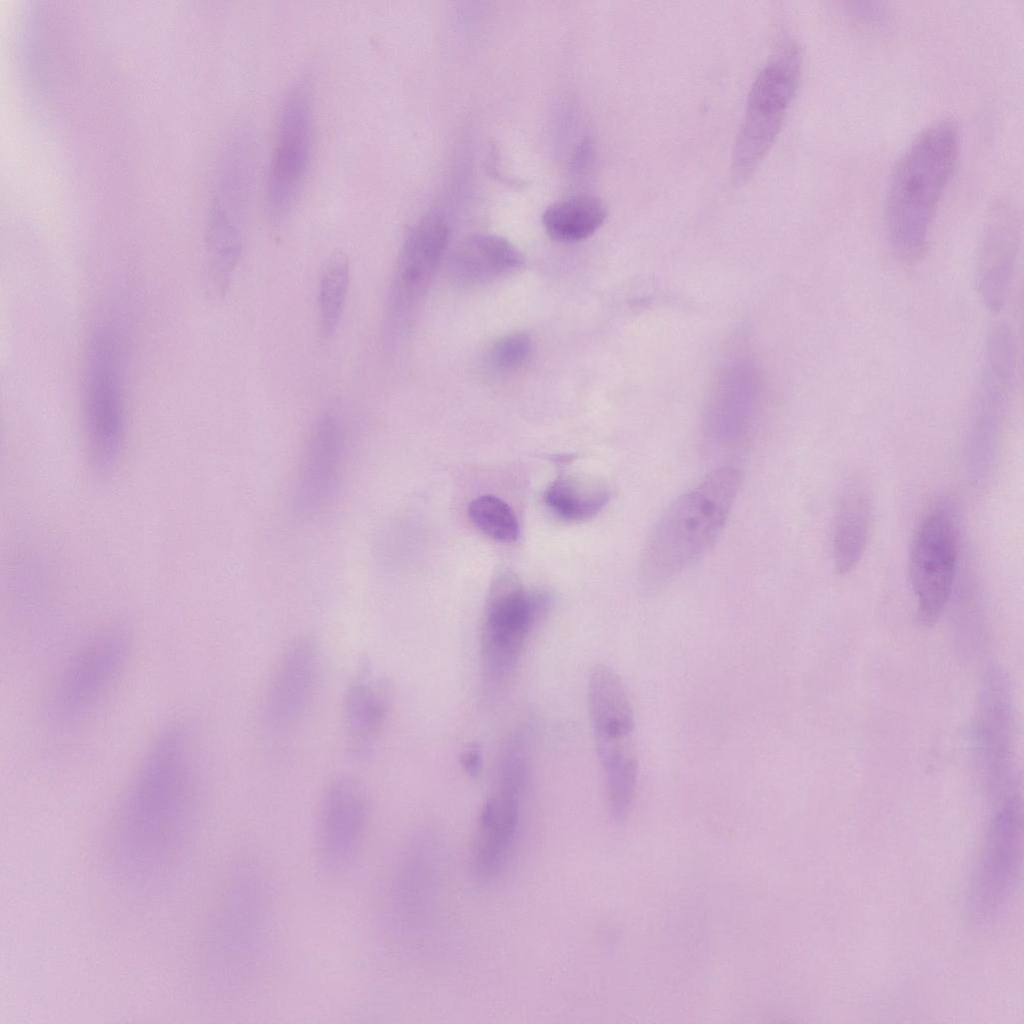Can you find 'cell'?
I'll return each instance as SVG.
<instances>
[{"instance_id":"cell-17","label":"cell","mask_w":1024,"mask_h":1024,"mask_svg":"<svg viewBox=\"0 0 1024 1024\" xmlns=\"http://www.w3.org/2000/svg\"><path fill=\"white\" fill-rule=\"evenodd\" d=\"M343 456V428L336 416L324 414L312 429L300 468L297 504L302 512L315 513L332 500Z\"/></svg>"},{"instance_id":"cell-24","label":"cell","mask_w":1024,"mask_h":1024,"mask_svg":"<svg viewBox=\"0 0 1024 1024\" xmlns=\"http://www.w3.org/2000/svg\"><path fill=\"white\" fill-rule=\"evenodd\" d=\"M870 522L868 495L859 488L845 491L837 504L833 534V561L839 575L851 572L860 561Z\"/></svg>"},{"instance_id":"cell-18","label":"cell","mask_w":1024,"mask_h":1024,"mask_svg":"<svg viewBox=\"0 0 1024 1024\" xmlns=\"http://www.w3.org/2000/svg\"><path fill=\"white\" fill-rule=\"evenodd\" d=\"M391 686L375 675L369 660L363 659L344 695L343 720L353 755L365 757L373 748L388 717Z\"/></svg>"},{"instance_id":"cell-14","label":"cell","mask_w":1024,"mask_h":1024,"mask_svg":"<svg viewBox=\"0 0 1024 1024\" xmlns=\"http://www.w3.org/2000/svg\"><path fill=\"white\" fill-rule=\"evenodd\" d=\"M313 129V91L304 78L290 89L283 104L271 158L267 206L282 218L295 203L310 163Z\"/></svg>"},{"instance_id":"cell-5","label":"cell","mask_w":1024,"mask_h":1024,"mask_svg":"<svg viewBox=\"0 0 1024 1024\" xmlns=\"http://www.w3.org/2000/svg\"><path fill=\"white\" fill-rule=\"evenodd\" d=\"M426 831H415L397 849L382 885L380 924L398 948L419 945L431 929L439 880L438 849Z\"/></svg>"},{"instance_id":"cell-11","label":"cell","mask_w":1024,"mask_h":1024,"mask_svg":"<svg viewBox=\"0 0 1024 1024\" xmlns=\"http://www.w3.org/2000/svg\"><path fill=\"white\" fill-rule=\"evenodd\" d=\"M958 516L949 499L937 502L921 520L909 551L910 583L917 617L932 625L947 605L958 561Z\"/></svg>"},{"instance_id":"cell-6","label":"cell","mask_w":1024,"mask_h":1024,"mask_svg":"<svg viewBox=\"0 0 1024 1024\" xmlns=\"http://www.w3.org/2000/svg\"><path fill=\"white\" fill-rule=\"evenodd\" d=\"M122 337L107 323L96 327L87 348L84 411L89 454L100 472L117 463L125 439V378Z\"/></svg>"},{"instance_id":"cell-26","label":"cell","mask_w":1024,"mask_h":1024,"mask_svg":"<svg viewBox=\"0 0 1024 1024\" xmlns=\"http://www.w3.org/2000/svg\"><path fill=\"white\" fill-rule=\"evenodd\" d=\"M242 251L241 235L228 211L213 206L207 233L209 278L217 294L227 288Z\"/></svg>"},{"instance_id":"cell-16","label":"cell","mask_w":1024,"mask_h":1024,"mask_svg":"<svg viewBox=\"0 0 1024 1024\" xmlns=\"http://www.w3.org/2000/svg\"><path fill=\"white\" fill-rule=\"evenodd\" d=\"M319 649L310 636H298L283 648L273 669L266 697L270 719L280 726L296 723L314 696Z\"/></svg>"},{"instance_id":"cell-4","label":"cell","mask_w":1024,"mask_h":1024,"mask_svg":"<svg viewBox=\"0 0 1024 1024\" xmlns=\"http://www.w3.org/2000/svg\"><path fill=\"white\" fill-rule=\"evenodd\" d=\"M587 704L607 808L614 821L622 822L631 810L637 785L635 721L624 684L607 664L591 669Z\"/></svg>"},{"instance_id":"cell-27","label":"cell","mask_w":1024,"mask_h":1024,"mask_svg":"<svg viewBox=\"0 0 1024 1024\" xmlns=\"http://www.w3.org/2000/svg\"><path fill=\"white\" fill-rule=\"evenodd\" d=\"M546 505L560 518L582 522L597 515L608 503L609 492L571 477H560L544 492Z\"/></svg>"},{"instance_id":"cell-25","label":"cell","mask_w":1024,"mask_h":1024,"mask_svg":"<svg viewBox=\"0 0 1024 1024\" xmlns=\"http://www.w3.org/2000/svg\"><path fill=\"white\" fill-rule=\"evenodd\" d=\"M607 206L595 195L582 194L550 204L542 215L548 235L558 242L573 243L591 236L605 221Z\"/></svg>"},{"instance_id":"cell-10","label":"cell","mask_w":1024,"mask_h":1024,"mask_svg":"<svg viewBox=\"0 0 1024 1024\" xmlns=\"http://www.w3.org/2000/svg\"><path fill=\"white\" fill-rule=\"evenodd\" d=\"M801 63L798 45L790 43L770 56L758 71L732 150L733 183L747 180L777 137L798 87Z\"/></svg>"},{"instance_id":"cell-13","label":"cell","mask_w":1024,"mask_h":1024,"mask_svg":"<svg viewBox=\"0 0 1024 1024\" xmlns=\"http://www.w3.org/2000/svg\"><path fill=\"white\" fill-rule=\"evenodd\" d=\"M449 238L444 217L426 213L407 235L397 258L387 296L385 342L395 345L423 299Z\"/></svg>"},{"instance_id":"cell-31","label":"cell","mask_w":1024,"mask_h":1024,"mask_svg":"<svg viewBox=\"0 0 1024 1024\" xmlns=\"http://www.w3.org/2000/svg\"><path fill=\"white\" fill-rule=\"evenodd\" d=\"M460 765L470 777H478L482 766V752L477 745L466 747L460 754Z\"/></svg>"},{"instance_id":"cell-21","label":"cell","mask_w":1024,"mask_h":1024,"mask_svg":"<svg viewBox=\"0 0 1024 1024\" xmlns=\"http://www.w3.org/2000/svg\"><path fill=\"white\" fill-rule=\"evenodd\" d=\"M1018 253L1016 225L1007 216L997 217L983 239L978 283L981 297L993 312L1005 305L1014 278Z\"/></svg>"},{"instance_id":"cell-1","label":"cell","mask_w":1024,"mask_h":1024,"mask_svg":"<svg viewBox=\"0 0 1024 1024\" xmlns=\"http://www.w3.org/2000/svg\"><path fill=\"white\" fill-rule=\"evenodd\" d=\"M195 740L186 722L168 724L128 783L114 819L112 855L131 880L150 881L164 874L190 840L199 796Z\"/></svg>"},{"instance_id":"cell-29","label":"cell","mask_w":1024,"mask_h":1024,"mask_svg":"<svg viewBox=\"0 0 1024 1024\" xmlns=\"http://www.w3.org/2000/svg\"><path fill=\"white\" fill-rule=\"evenodd\" d=\"M468 514L475 526L486 536L500 542H513L519 536V524L510 506L493 495L474 499Z\"/></svg>"},{"instance_id":"cell-2","label":"cell","mask_w":1024,"mask_h":1024,"mask_svg":"<svg viewBox=\"0 0 1024 1024\" xmlns=\"http://www.w3.org/2000/svg\"><path fill=\"white\" fill-rule=\"evenodd\" d=\"M740 485L739 469L722 466L666 508L641 552L637 574L641 594L653 595L663 590L714 545Z\"/></svg>"},{"instance_id":"cell-28","label":"cell","mask_w":1024,"mask_h":1024,"mask_svg":"<svg viewBox=\"0 0 1024 1024\" xmlns=\"http://www.w3.org/2000/svg\"><path fill=\"white\" fill-rule=\"evenodd\" d=\"M349 286V260L338 250L324 263L319 282V314L322 331L331 335L337 329L344 310Z\"/></svg>"},{"instance_id":"cell-19","label":"cell","mask_w":1024,"mask_h":1024,"mask_svg":"<svg viewBox=\"0 0 1024 1024\" xmlns=\"http://www.w3.org/2000/svg\"><path fill=\"white\" fill-rule=\"evenodd\" d=\"M1008 796L991 822L980 871V897L992 905L1007 892L1020 857L1021 803L1015 792Z\"/></svg>"},{"instance_id":"cell-8","label":"cell","mask_w":1024,"mask_h":1024,"mask_svg":"<svg viewBox=\"0 0 1024 1024\" xmlns=\"http://www.w3.org/2000/svg\"><path fill=\"white\" fill-rule=\"evenodd\" d=\"M130 652L127 636L116 629L83 641L63 662L44 700L45 716L70 724L91 715L122 675Z\"/></svg>"},{"instance_id":"cell-23","label":"cell","mask_w":1024,"mask_h":1024,"mask_svg":"<svg viewBox=\"0 0 1024 1024\" xmlns=\"http://www.w3.org/2000/svg\"><path fill=\"white\" fill-rule=\"evenodd\" d=\"M720 387L708 405L704 434L715 449L739 446L749 436L759 410L757 384Z\"/></svg>"},{"instance_id":"cell-9","label":"cell","mask_w":1024,"mask_h":1024,"mask_svg":"<svg viewBox=\"0 0 1024 1024\" xmlns=\"http://www.w3.org/2000/svg\"><path fill=\"white\" fill-rule=\"evenodd\" d=\"M548 604L546 596L527 592L511 576L492 584L480 632L481 684L488 701L497 699L505 689Z\"/></svg>"},{"instance_id":"cell-22","label":"cell","mask_w":1024,"mask_h":1024,"mask_svg":"<svg viewBox=\"0 0 1024 1024\" xmlns=\"http://www.w3.org/2000/svg\"><path fill=\"white\" fill-rule=\"evenodd\" d=\"M524 264L520 251L507 239L478 234L463 240L449 262L451 276L464 285H478L505 276Z\"/></svg>"},{"instance_id":"cell-3","label":"cell","mask_w":1024,"mask_h":1024,"mask_svg":"<svg viewBox=\"0 0 1024 1024\" xmlns=\"http://www.w3.org/2000/svg\"><path fill=\"white\" fill-rule=\"evenodd\" d=\"M958 151L956 124L942 120L925 128L894 167L885 215L892 251L904 265L914 266L926 254L929 229Z\"/></svg>"},{"instance_id":"cell-30","label":"cell","mask_w":1024,"mask_h":1024,"mask_svg":"<svg viewBox=\"0 0 1024 1024\" xmlns=\"http://www.w3.org/2000/svg\"><path fill=\"white\" fill-rule=\"evenodd\" d=\"M532 351L526 334L514 333L498 340L492 350L493 363L500 369L513 370L523 365Z\"/></svg>"},{"instance_id":"cell-12","label":"cell","mask_w":1024,"mask_h":1024,"mask_svg":"<svg viewBox=\"0 0 1024 1024\" xmlns=\"http://www.w3.org/2000/svg\"><path fill=\"white\" fill-rule=\"evenodd\" d=\"M268 885L256 865L238 867L226 887L218 918V951L237 970L249 969L263 955L270 930Z\"/></svg>"},{"instance_id":"cell-15","label":"cell","mask_w":1024,"mask_h":1024,"mask_svg":"<svg viewBox=\"0 0 1024 1024\" xmlns=\"http://www.w3.org/2000/svg\"><path fill=\"white\" fill-rule=\"evenodd\" d=\"M370 804L362 783L339 775L321 796L316 827L320 864L331 873L349 868L359 856L367 837Z\"/></svg>"},{"instance_id":"cell-20","label":"cell","mask_w":1024,"mask_h":1024,"mask_svg":"<svg viewBox=\"0 0 1024 1024\" xmlns=\"http://www.w3.org/2000/svg\"><path fill=\"white\" fill-rule=\"evenodd\" d=\"M1011 711L1004 679L998 671L988 678L979 708L976 742L983 773L1001 785L1009 771Z\"/></svg>"},{"instance_id":"cell-7","label":"cell","mask_w":1024,"mask_h":1024,"mask_svg":"<svg viewBox=\"0 0 1024 1024\" xmlns=\"http://www.w3.org/2000/svg\"><path fill=\"white\" fill-rule=\"evenodd\" d=\"M528 781V753L523 733H514L502 749L495 785L479 814L471 867L481 882L500 877L517 849Z\"/></svg>"}]
</instances>
